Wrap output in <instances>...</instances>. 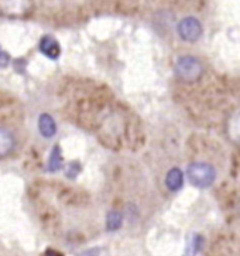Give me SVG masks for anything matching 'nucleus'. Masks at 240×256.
<instances>
[{
	"mask_svg": "<svg viewBox=\"0 0 240 256\" xmlns=\"http://www.w3.org/2000/svg\"><path fill=\"white\" fill-rule=\"evenodd\" d=\"M188 178L191 184H194L198 188H207L215 182V168L208 163H194L188 167Z\"/></svg>",
	"mask_w": 240,
	"mask_h": 256,
	"instance_id": "f257e3e1",
	"label": "nucleus"
},
{
	"mask_svg": "<svg viewBox=\"0 0 240 256\" xmlns=\"http://www.w3.org/2000/svg\"><path fill=\"white\" fill-rule=\"evenodd\" d=\"M175 71L182 81L195 82L202 75V64L197 58L185 56V57L178 58V61L175 64Z\"/></svg>",
	"mask_w": 240,
	"mask_h": 256,
	"instance_id": "f03ea898",
	"label": "nucleus"
},
{
	"mask_svg": "<svg viewBox=\"0 0 240 256\" xmlns=\"http://www.w3.org/2000/svg\"><path fill=\"white\" fill-rule=\"evenodd\" d=\"M178 34L182 40L194 42L202 36V24L195 17H185L178 23Z\"/></svg>",
	"mask_w": 240,
	"mask_h": 256,
	"instance_id": "7ed1b4c3",
	"label": "nucleus"
},
{
	"mask_svg": "<svg viewBox=\"0 0 240 256\" xmlns=\"http://www.w3.org/2000/svg\"><path fill=\"white\" fill-rule=\"evenodd\" d=\"M30 8V0H0V12L8 16H20Z\"/></svg>",
	"mask_w": 240,
	"mask_h": 256,
	"instance_id": "20e7f679",
	"label": "nucleus"
},
{
	"mask_svg": "<svg viewBox=\"0 0 240 256\" xmlns=\"http://www.w3.org/2000/svg\"><path fill=\"white\" fill-rule=\"evenodd\" d=\"M40 51L45 57L51 58V60H57L59 57V52H61V48H59L58 42L51 37V36H44L40 42Z\"/></svg>",
	"mask_w": 240,
	"mask_h": 256,
	"instance_id": "39448f33",
	"label": "nucleus"
},
{
	"mask_svg": "<svg viewBox=\"0 0 240 256\" xmlns=\"http://www.w3.org/2000/svg\"><path fill=\"white\" fill-rule=\"evenodd\" d=\"M14 146H16V140H14V136L11 134V132L4 128H0V158L11 154V152L14 150Z\"/></svg>",
	"mask_w": 240,
	"mask_h": 256,
	"instance_id": "423d86ee",
	"label": "nucleus"
},
{
	"mask_svg": "<svg viewBox=\"0 0 240 256\" xmlns=\"http://www.w3.org/2000/svg\"><path fill=\"white\" fill-rule=\"evenodd\" d=\"M226 132H228V136L231 140L240 144V110L235 112L229 118L228 124H226Z\"/></svg>",
	"mask_w": 240,
	"mask_h": 256,
	"instance_id": "0eeeda50",
	"label": "nucleus"
},
{
	"mask_svg": "<svg viewBox=\"0 0 240 256\" xmlns=\"http://www.w3.org/2000/svg\"><path fill=\"white\" fill-rule=\"evenodd\" d=\"M38 129H40V133L44 138H52L57 132V124L50 115L44 114L38 119Z\"/></svg>",
	"mask_w": 240,
	"mask_h": 256,
	"instance_id": "6e6552de",
	"label": "nucleus"
},
{
	"mask_svg": "<svg viewBox=\"0 0 240 256\" xmlns=\"http://www.w3.org/2000/svg\"><path fill=\"white\" fill-rule=\"evenodd\" d=\"M167 187L171 191L180 190L184 184V176H182V172L180 168H171L166 177Z\"/></svg>",
	"mask_w": 240,
	"mask_h": 256,
	"instance_id": "1a4fd4ad",
	"label": "nucleus"
},
{
	"mask_svg": "<svg viewBox=\"0 0 240 256\" xmlns=\"http://www.w3.org/2000/svg\"><path fill=\"white\" fill-rule=\"evenodd\" d=\"M62 166V156H61V150L58 146H55L54 150L51 152L50 162H48V170L50 172H57Z\"/></svg>",
	"mask_w": 240,
	"mask_h": 256,
	"instance_id": "9d476101",
	"label": "nucleus"
},
{
	"mask_svg": "<svg viewBox=\"0 0 240 256\" xmlns=\"http://www.w3.org/2000/svg\"><path fill=\"white\" fill-rule=\"evenodd\" d=\"M122 225V215L119 212H110L108 216V228L110 231L117 230Z\"/></svg>",
	"mask_w": 240,
	"mask_h": 256,
	"instance_id": "9b49d317",
	"label": "nucleus"
},
{
	"mask_svg": "<svg viewBox=\"0 0 240 256\" xmlns=\"http://www.w3.org/2000/svg\"><path fill=\"white\" fill-rule=\"evenodd\" d=\"M199 245H201V238L199 236H194V240L190 242V246H188V254L191 256L195 255L197 254V250L199 249Z\"/></svg>",
	"mask_w": 240,
	"mask_h": 256,
	"instance_id": "f8f14e48",
	"label": "nucleus"
},
{
	"mask_svg": "<svg viewBox=\"0 0 240 256\" xmlns=\"http://www.w3.org/2000/svg\"><path fill=\"white\" fill-rule=\"evenodd\" d=\"M8 62H10V56L0 47V68L7 66Z\"/></svg>",
	"mask_w": 240,
	"mask_h": 256,
	"instance_id": "ddd939ff",
	"label": "nucleus"
},
{
	"mask_svg": "<svg viewBox=\"0 0 240 256\" xmlns=\"http://www.w3.org/2000/svg\"><path fill=\"white\" fill-rule=\"evenodd\" d=\"M41 256H62L59 254L58 250H55V249H47Z\"/></svg>",
	"mask_w": 240,
	"mask_h": 256,
	"instance_id": "4468645a",
	"label": "nucleus"
}]
</instances>
